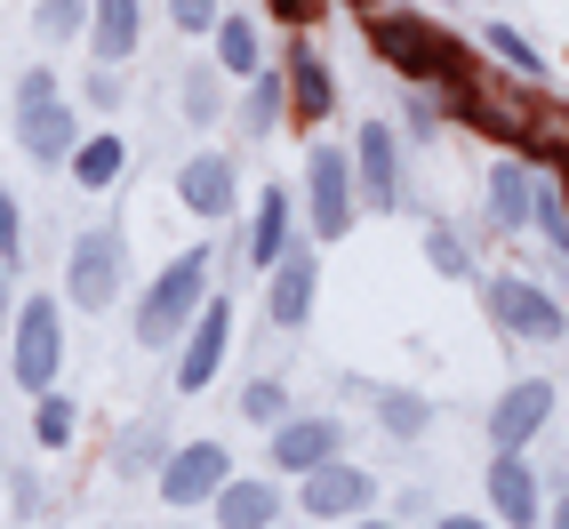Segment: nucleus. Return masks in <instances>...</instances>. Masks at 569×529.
I'll use <instances>...</instances> for the list:
<instances>
[{
    "label": "nucleus",
    "instance_id": "37",
    "mask_svg": "<svg viewBox=\"0 0 569 529\" xmlns=\"http://www.w3.org/2000/svg\"><path fill=\"white\" fill-rule=\"evenodd\" d=\"M89 97H97V112H112V104H121V89H112V72H97V64H89Z\"/></svg>",
    "mask_w": 569,
    "mask_h": 529
},
{
    "label": "nucleus",
    "instance_id": "27",
    "mask_svg": "<svg viewBox=\"0 0 569 529\" xmlns=\"http://www.w3.org/2000/svg\"><path fill=\"white\" fill-rule=\"evenodd\" d=\"M32 32H49V41L89 32V0H41V9H32Z\"/></svg>",
    "mask_w": 569,
    "mask_h": 529
},
{
    "label": "nucleus",
    "instance_id": "14",
    "mask_svg": "<svg viewBox=\"0 0 569 529\" xmlns=\"http://www.w3.org/2000/svg\"><path fill=\"white\" fill-rule=\"evenodd\" d=\"M369 498H377V481L361 466H346V458H329L321 473H306V489H297V506H306L313 521H361Z\"/></svg>",
    "mask_w": 569,
    "mask_h": 529
},
{
    "label": "nucleus",
    "instance_id": "26",
    "mask_svg": "<svg viewBox=\"0 0 569 529\" xmlns=\"http://www.w3.org/2000/svg\"><path fill=\"white\" fill-rule=\"evenodd\" d=\"M481 49H489V57H506L513 72H529V81H546V57L529 49L521 32H513V24H481Z\"/></svg>",
    "mask_w": 569,
    "mask_h": 529
},
{
    "label": "nucleus",
    "instance_id": "6",
    "mask_svg": "<svg viewBox=\"0 0 569 529\" xmlns=\"http://www.w3.org/2000/svg\"><path fill=\"white\" fill-rule=\"evenodd\" d=\"M449 112H458L466 129L498 137V144H529V121H538V97H521L513 81H489V72H466V81L449 89Z\"/></svg>",
    "mask_w": 569,
    "mask_h": 529
},
{
    "label": "nucleus",
    "instance_id": "25",
    "mask_svg": "<svg viewBox=\"0 0 569 529\" xmlns=\"http://www.w3.org/2000/svg\"><path fill=\"white\" fill-rule=\"evenodd\" d=\"M529 224H546V241L569 257V201H561L553 177H538V193H529Z\"/></svg>",
    "mask_w": 569,
    "mask_h": 529
},
{
    "label": "nucleus",
    "instance_id": "31",
    "mask_svg": "<svg viewBox=\"0 0 569 529\" xmlns=\"http://www.w3.org/2000/svg\"><path fill=\"white\" fill-rule=\"evenodd\" d=\"M377 409H386V433H426V418H433V409L426 401H417V393H377Z\"/></svg>",
    "mask_w": 569,
    "mask_h": 529
},
{
    "label": "nucleus",
    "instance_id": "21",
    "mask_svg": "<svg viewBox=\"0 0 569 529\" xmlns=\"http://www.w3.org/2000/svg\"><path fill=\"white\" fill-rule=\"evenodd\" d=\"M289 257V184H264L257 193V224H249V264H273Z\"/></svg>",
    "mask_w": 569,
    "mask_h": 529
},
{
    "label": "nucleus",
    "instance_id": "9",
    "mask_svg": "<svg viewBox=\"0 0 569 529\" xmlns=\"http://www.w3.org/2000/svg\"><path fill=\"white\" fill-rule=\"evenodd\" d=\"M346 161H353V201H361V209H377V217L401 209V137H393L386 121H361Z\"/></svg>",
    "mask_w": 569,
    "mask_h": 529
},
{
    "label": "nucleus",
    "instance_id": "3",
    "mask_svg": "<svg viewBox=\"0 0 569 529\" xmlns=\"http://www.w3.org/2000/svg\"><path fill=\"white\" fill-rule=\"evenodd\" d=\"M17 144L32 153V169H64L72 144H81V121H72V104L57 97V72L32 64L17 81Z\"/></svg>",
    "mask_w": 569,
    "mask_h": 529
},
{
    "label": "nucleus",
    "instance_id": "2",
    "mask_svg": "<svg viewBox=\"0 0 569 529\" xmlns=\"http://www.w3.org/2000/svg\"><path fill=\"white\" fill-rule=\"evenodd\" d=\"M369 41H377V57H386L409 89H458L466 81V49L449 41L441 24H426V17H377Z\"/></svg>",
    "mask_w": 569,
    "mask_h": 529
},
{
    "label": "nucleus",
    "instance_id": "11",
    "mask_svg": "<svg viewBox=\"0 0 569 529\" xmlns=\"http://www.w3.org/2000/svg\"><path fill=\"white\" fill-rule=\"evenodd\" d=\"M224 481H233L224 441H184V449H169V466H161V498L169 506H209Z\"/></svg>",
    "mask_w": 569,
    "mask_h": 529
},
{
    "label": "nucleus",
    "instance_id": "40",
    "mask_svg": "<svg viewBox=\"0 0 569 529\" xmlns=\"http://www.w3.org/2000/svg\"><path fill=\"white\" fill-rule=\"evenodd\" d=\"M553 529H569V489H561V498H553Z\"/></svg>",
    "mask_w": 569,
    "mask_h": 529
},
{
    "label": "nucleus",
    "instance_id": "32",
    "mask_svg": "<svg viewBox=\"0 0 569 529\" xmlns=\"http://www.w3.org/2000/svg\"><path fill=\"white\" fill-rule=\"evenodd\" d=\"M426 257H433V273H473V257H466V241L449 233V224H426Z\"/></svg>",
    "mask_w": 569,
    "mask_h": 529
},
{
    "label": "nucleus",
    "instance_id": "17",
    "mask_svg": "<svg viewBox=\"0 0 569 529\" xmlns=\"http://www.w3.org/2000/svg\"><path fill=\"white\" fill-rule=\"evenodd\" d=\"M489 513H498L506 529H538L546 489H538V466L529 458H489Z\"/></svg>",
    "mask_w": 569,
    "mask_h": 529
},
{
    "label": "nucleus",
    "instance_id": "5",
    "mask_svg": "<svg viewBox=\"0 0 569 529\" xmlns=\"http://www.w3.org/2000/svg\"><path fill=\"white\" fill-rule=\"evenodd\" d=\"M9 369H17V386L32 401L57 393V369H64V313H57V297L32 289L17 306V353H9Z\"/></svg>",
    "mask_w": 569,
    "mask_h": 529
},
{
    "label": "nucleus",
    "instance_id": "28",
    "mask_svg": "<svg viewBox=\"0 0 569 529\" xmlns=\"http://www.w3.org/2000/svg\"><path fill=\"white\" fill-rule=\"evenodd\" d=\"M241 418H257L264 433H273V426H289V393L273 386V377H257V386H241Z\"/></svg>",
    "mask_w": 569,
    "mask_h": 529
},
{
    "label": "nucleus",
    "instance_id": "19",
    "mask_svg": "<svg viewBox=\"0 0 569 529\" xmlns=\"http://www.w3.org/2000/svg\"><path fill=\"white\" fill-rule=\"evenodd\" d=\"M209 506H217V529H273V521H281V489H273V481H241V473H233Z\"/></svg>",
    "mask_w": 569,
    "mask_h": 529
},
{
    "label": "nucleus",
    "instance_id": "22",
    "mask_svg": "<svg viewBox=\"0 0 569 529\" xmlns=\"http://www.w3.org/2000/svg\"><path fill=\"white\" fill-rule=\"evenodd\" d=\"M281 89L297 97V121H329V112H337V81H329V64H321L313 49L289 57V81H281Z\"/></svg>",
    "mask_w": 569,
    "mask_h": 529
},
{
    "label": "nucleus",
    "instance_id": "30",
    "mask_svg": "<svg viewBox=\"0 0 569 529\" xmlns=\"http://www.w3.org/2000/svg\"><path fill=\"white\" fill-rule=\"evenodd\" d=\"M217 89H224V72H217V64L184 72V121H217V104H224Z\"/></svg>",
    "mask_w": 569,
    "mask_h": 529
},
{
    "label": "nucleus",
    "instance_id": "34",
    "mask_svg": "<svg viewBox=\"0 0 569 529\" xmlns=\"http://www.w3.org/2000/svg\"><path fill=\"white\" fill-rule=\"evenodd\" d=\"M169 24L177 32H217V0H169Z\"/></svg>",
    "mask_w": 569,
    "mask_h": 529
},
{
    "label": "nucleus",
    "instance_id": "12",
    "mask_svg": "<svg viewBox=\"0 0 569 529\" xmlns=\"http://www.w3.org/2000/svg\"><path fill=\"white\" fill-rule=\"evenodd\" d=\"M224 346H233V297H209V306L193 313V329H184V353H177V393H201Z\"/></svg>",
    "mask_w": 569,
    "mask_h": 529
},
{
    "label": "nucleus",
    "instance_id": "35",
    "mask_svg": "<svg viewBox=\"0 0 569 529\" xmlns=\"http://www.w3.org/2000/svg\"><path fill=\"white\" fill-rule=\"evenodd\" d=\"M24 249V217H17V193L0 184V257H17Z\"/></svg>",
    "mask_w": 569,
    "mask_h": 529
},
{
    "label": "nucleus",
    "instance_id": "8",
    "mask_svg": "<svg viewBox=\"0 0 569 529\" xmlns=\"http://www.w3.org/2000/svg\"><path fill=\"white\" fill-rule=\"evenodd\" d=\"M306 217H313V241L353 233V161L337 144H313L306 153Z\"/></svg>",
    "mask_w": 569,
    "mask_h": 529
},
{
    "label": "nucleus",
    "instance_id": "13",
    "mask_svg": "<svg viewBox=\"0 0 569 529\" xmlns=\"http://www.w3.org/2000/svg\"><path fill=\"white\" fill-rule=\"evenodd\" d=\"M313 289H321V257L306 241H289V257L273 264V281H264V313H273V329H306L313 321Z\"/></svg>",
    "mask_w": 569,
    "mask_h": 529
},
{
    "label": "nucleus",
    "instance_id": "1",
    "mask_svg": "<svg viewBox=\"0 0 569 529\" xmlns=\"http://www.w3.org/2000/svg\"><path fill=\"white\" fill-rule=\"evenodd\" d=\"M209 249H184V257H169L161 273H153V289L137 297V346L144 353H161V346H177L184 329H193V313L209 306Z\"/></svg>",
    "mask_w": 569,
    "mask_h": 529
},
{
    "label": "nucleus",
    "instance_id": "10",
    "mask_svg": "<svg viewBox=\"0 0 569 529\" xmlns=\"http://www.w3.org/2000/svg\"><path fill=\"white\" fill-rule=\"evenodd\" d=\"M553 401H561V393H553V377H521V386H506L498 409H489V449H498V458H521V449L546 433Z\"/></svg>",
    "mask_w": 569,
    "mask_h": 529
},
{
    "label": "nucleus",
    "instance_id": "33",
    "mask_svg": "<svg viewBox=\"0 0 569 529\" xmlns=\"http://www.w3.org/2000/svg\"><path fill=\"white\" fill-rule=\"evenodd\" d=\"M32 418H41V441H49V449H64V441H72V418H81V409H72L64 393H41V409H32Z\"/></svg>",
    "mask_w": 569,
    "mask_h": 529
},
{
    "label": "nucleus",
    "instance_id": "41",
    "mask_svg": "<svg viewBox=\"0 0 569 529\" xmlns=\"http://www.w3.org/2000/svg\"><path fill=\"white\" fill-rule=\"evenodd\" d=\"M353 529H393V521H369V513H361V521H353Z\"/></svg>",
    "mask_w": 569,
    "mask_h": 529
},
{
    "label": "nucleus",
    "instance_id": "15",
    "mask_svg": "<svg viewBox=\"0 0 569 529\" xmlns=\"http://www.w3.org/2000/svg\"><path fill=\"white\" fill-rule=\"evenodd\" d=\"M337 449H346V418H289V426H273V473H289V481H306V473H321Z\"/></svg>",
    "mask_w": 569,
    "mask_h": 529
},
{
    "label": "nucleus",
    "instance_id": "24",
    "mask_svg": "<svg viewBox=\"0 0 569 529\" xmlns=\"http://www.w3.org/2000/svg\"><path fill=\"white\" fill-rule=\"evenodd\" d=\"M217 72H233V81H257V72H264V49H257V24H249V17H224V32H217Z\"/></svg>",
    "mask_w": 569,
    "mask_h": 529
},
{
    "label": "nucleus",
    "instance_id": "4",
    "mask_svg": "<svg viewBox=\"0 0 569 529\" xmlns=\"http://www.w3.org/2000/svg\"><path fill=\"white\" fill-rule=\"evenodd\" d=\"M64 297H72L81 313H112V306L129 297V241H121V224H97V233L72 241Z\"/></svg>",
    "mask_w": 569,
    "mask_h": 529
},
{
    "label": "nucleus",
    "instance_id": "39",
    "mask_svg": "<svg viewBox=\"0 0 569 529\" xmlns=\"http://www.w3.org/2000/svg\"><path fill=\"white\" fill-rule=\"evenodd\" d=\"M553 184H561V201H569V153H561V161H553Z\"/></svg>",
    "mask_w": 569,
    "mask_h": 529
},
{
    "label": "nucleus",
    "instance_id": "23",
    "mask_svg": "<svg viewBox=\"0 0 569 529\" xmlns=\"http://www.w3.org/2000/svg\"><path fill=\"white\" fill-rule=\"evenodd\" d=\"M529 193H538V177H529L521 161H498V169H489V217H498L506 233H513V224H529Z\"/></svg>",
    "mask_w": 569,
    "mask_h": 529
},
{
    "label": "nucleus",
    "instance_id": "29",
    "mask_svg": "<svg viewBox=\"0 0 569 529\" xmlns=\"http://www.w3.org/2000/svg\"><path fill=\"white\" fill-rule=\"evenodd\" d=\"M281 97H289V89L273 81V72H257V89H249V104H241V129H249V137H264V129L281 121Z\"/></svg>",
    "mask_w": 569,
    "mask_h": 529
},
{
    "label": "nucleus",
    "instance_id": "18",
    "mask_svg": "<svg viewBox=\"0 0 569 529\" xmlns=\"http://www.w3.org/2000/svg\"><path fill=\"white\" fill-rule=\"evenodd\" d=\"M137 41H144V0H89V57H97V72L129 64Z\"/></svg>",
    "mask_w": 569,
    "mask_h": 529
},
{
    "label": "nucleus",
    "instance_id": "7",
    "mask_svg": "<svg viewBox=\"0 0 569 529\" xmlns=\"http://www.w3.org/2000/svg\"><path fill=\"white\" fill-rule=\"evenodd\" d=\"M481 306L498 313V329H506V337H521V346H561V337H569L561 297H546L538 281H521V273L481 281Z\"/></svg>",
    "mask_w": 569,
    "mask_h": 529
},
{
    "label": "nucleus",
    "instance_id": "16",
    "mask_svg": "<svg viewBox=\"0 0 569 529\" xmlns=\"http://www.w3.org/2000/svg\"><path fill=\"white\" fill-rule=\"evenodd\" d=\"M177 201L193 209L201 224H224V217H233V201H241V169L224 161V153H193V161L177 169Z\"/></svg>",
    "mask_w": 569,
    "mask_h": 529
},
{
    "label": "nucleus",
    "instance_id": "36",
    "mask_svg": "<svg viewBox=\"0 0 569 529\" xmlns=\"http://www.w3.org/2000/svg\"><path fill=\"white\" fill-rule=\"evenodd\" d=\"M264 9H273V17H281L289 32H306V24L321 17V0H264Z\"/></svg>",
    "mask_w": 569,
    "mask_h": 529
},
{
    "label": "nucleus",
    "instance_id": "38",
    "mask_svg": "<svg viewBox=\"0 0 569 529\" xmlns=\"http://www.w3.org/2000/svg\"><path fill=\"white\" fill-rule=\"evenodd\" d=\"M433 529H489V521H481V513H441Z\"/></svg>",
    "mask_w": 569,
    "mask_h": 529
},
{
    "label": "nucleus",
    "instance_id": "20",
    "mask_svg": "<svg viewBox=\"0 0 569 529\" xmlns=\"http://www.w3.org/2000/svg\"><path fill=\"white\" fill-rule=\"evenodd\" d=\"M72 184H81V193H112V184H121L129 177V144L121 137H112V129H97L89 144H72Z\"/></svg>",
    "mask_w": 569,
    "mask_h": 529
}]
</instances>
